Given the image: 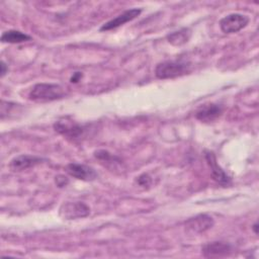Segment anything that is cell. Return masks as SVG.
I'll return each instance as SVG.
<instances>
[{
  "mask_svg": "<svg viewBox=\"0 0 259 259\" xmlns=\"http://www.w3.org/2000/svg\"><path fill=\"white\" fill-rule=\"evenodd\" d=\"M55 182H56V184H57L58 187H64V186H66V185L69 183V180H68V178H67L66 176H64V175H58V176H56V178H55Z\"/></svg>",
  "mask_w": 259,
  "mask_h": 259,
  "instance_id": "e0dca14e",
  "label": "cell"
},
{
  "mask_svg": "<svg viewBox=\"0 0 259 259\" xmlns=\"http://www.w3.org/2000/svg\"><path fill=\"white\" fill-rule=\"evenodd\" d=\"M191 36L189 28L183 27L176 31H173L167 35V40L173 46H182L186 44Z\"/></svg>",
  "mask_w": 259,
  "mask_h": 259,
  "instance_id": "5bb4252c",
  "label": "cell"
},
{
  "mask_svg": "<svg viewBox=\"0 0 259 259\" xmlns=\"http://www.w3.org/2000/svg\"><path fill=\"white\" fill-rule=\"evenodd\" d=\"M137 182H138L139 185H141L143 187H146V186H150V184L152 182V179H151V177L148 174L144 173V174H142V175H140L138 177Z\"/></svg>",
  "mask_w": 259,
  "mask_h": 259,
  "instance_id": "2e32d148",
  "label": "cell"
},
{
  "mask_svg": "<svg viewBox=\"0 0 259 259\" xmlns=\"http://www.w3.org/2000/svg\"><path fill=\"white\" fill-rule=\"evenodd\" d=\"M205 161L210 169V174L212 179L222 186H228L231 183V177L223 170V168L218 164L215 155L211 151H204Z\"/></svg>",
  "mask_w": 259,
  "mask_h": 259,
  "instance_id": "5b68a950",
  "label": "cell"
},
{
  "mask_svg": "<svg viewBox=\"0 0 259 259\" xmlns=\"http://www.w3.org/2000/svg\"><path fill=\"white\" fill-rule=\"evenodd\" d=\"M202 255L207 258H218V257H226L232 254L233 246L230 243L226 242H210L205 244L202 248Z\"/></svg>",
  "mask_w": 259,
  "mask_h": 259,
  "instance_id": "ba28073f",
  "label": "cell"
},
{
  "mask_svg": "<svg viewBox=\"0 0 259 259\" xmlns=\"http://www.w3.org/2000/svg\"><path fill=\"white\" fill-rule=\"evenodd\" d=\"M31 36L15 29L6 30L1 35V41L2 42H9V44H19L23 41L30 40Z\"/></svg>",
  "mask_w": 259,
  "mask_h": 259,
  "instance_id": "4fadbf2b",
  "label": "cell"
},
{
  "mask_svg": "<svg viewBox=\"0 0 259 259\" xmlns=\"http://www.w3.org/2000/svg\"><path fill=\"white\" fill-rule=\"evenodd\" d=\"M42 162V159L37 156H31V155H19L17 157H14L10 163L9 168L10 170L14 172L26 170L28 168L34 167Z\"/></svg>",
  "mask_w": 259,
  "mask_h": 259,
  "instance_id": "7c38bea8",
  "label": "cell"
},
{
  "mask_svg": "<svg viewBox=\"0 0 259 259\" xmlns=\"http://www.w3.org/2000/svg\"><path fill=\"white\" fill-rule=\"evenodd\" d=\"M223 113V107L217 103H206L199 107L195 117L202 122H211L219 118Z\"/></svg>",
  "mask_w": 259,
  "mask_h": 259,
  "instance_id": "8fae6325",
  "label": "cell"
},
{
  "mask_svg": "<svg viewBox=\"0 0 259 259\" xmlns=\"http://www.w3.org/2000/svg\"><path fill=\"white\" fill-rule=\"evenodd\" d=\"M141 13H142V9H140V8H132V9L125 10L121 14L117 15L116 17H114V18L110 19L109 21L105 22L104 24H102V26L100 27V31H107V30L117 28V27L123 25L124 23L132 21L133 19L138 17Z\"/></svg>",
  "mask_w": 259,
  "mask_h": 259,
  "instance_id": "9c48e42d",
  "label": "cell"
},
{
  "mask_svg": "<svg viewBox=\"0 0 259 259\" xmlns=\"http://www.w3.org/2000/svg\"><path fill=\"white\" fill-rule=\"evenodd\" d=\"M213 225L214 221L210 215L206 213H200L188 219L185 222V229L194 234H201L211 229Z\"/></svg>",
  "mask_w": 259,
  "mask_h": 259,
  "instance_id": "8992f818",
  "label": "cell"
},
{
  "mask_svg": "<svg viewBox=\"0 0 259 259\" xmlns=\"http://www.w3.org/2000/svg\"><path fill=\"white\" fill-rule=\"evenodd\" d=\"M66 172L74 178L83 181H92L97 178V173L92 167L79 163L68 164L66 166Z\"/></svg>",
  "mask_w": 259,
  "mask_h": 259,
  "instance_id": "30bf717a",
  "label": "cell"
},
{
  "mask_svg": "<svg viewBox=\"0 0 259 259\" xmlns=\"http://www.w3.org/2000/svg\"><path fill=\"white\" fill-rule=\"evenodd\" d=\"M8 72V66L5 64L4 61L1 62V77H4V75Z\"/></svg>",
  "mask_w": 259,
  "mask_h": 259,
  "instance_id": "ac0fdd59",
  "label": "cell"
},
{
  "mask_svg": "<svg viewBox=\"0 0 259 259\" xmlns=\"http://www.w3.org/2000/svg\"><path fill=\"white\" fill-rule=\"evenodd\" d=\"M190 70V64L182 61H165L155 68V75L159 79H172L180 77Z\"/></svg>",
  "mask_w": 259,
  "mask_h": 259,
  "instance_id": "7a4b0ae2",
  "label": "cell"
},
{
  "mask_svg": "<svg viewBox=\"0 0 259 259\" xmlns=\"http://www.w3.org/2000/svg\"><path fill=\"white\" fill-rule=\"evenodd\" d=\"M94 157L98 160H100L101 162H106L109 164H113V163H120V159L112 154H110L108 151L105 150H98L96 152H94Z\"/></svg>",
  "mask_w": 259,
  "mask_h": 259,
  "instance_id": "9a60e30c",
  "label": "cell"
},
{
  "mask_svg": "<svg viewBox=\"0 0 259 259\" xmlns=\"http://www.w3.org/2000/svg\"><path fill=\"white\" fill-rule=\"evenodd\" d=\"M250 19L242 13H231L220 20V27L225 33H235L247 26Z\"/></svg>",
  "mask_w": 259,
  "mask_h": 259,
  "instance_id": "277c9868",
  "label": "cell"
},
{
  "mask_svg": "<svg viewBox=\"0 0 259 259\" xmlns=\"http://www.w3.org/2000/svg\"><path fill=\"white\" fill-rule=\"evenodd\" d=\"M64 88L54 83H37L29 91L28 97L35 102H50L65 96Z\"/></svg>",
  "mask_w": 259,
  "mask_h": 259,
  "instance_id": "6da1fadb",
  "label": "cell"
},
{
  "mask_svg": "<svg viewBox=\"0 0 259 259\" xmlns=\"http://www.w3.org/2000/svg\"><path fill=\"white\" fill-rule=\"evenodd\" d=\"M56 132L68 139H79L84 133V128L77 122L67 119H60L54 123Z\"/></svg>",
  "mask_w": 259,
  "mask_h": 259,
  "instance_id": "52a82bcc",
  "label": "cell"
},
{
  "mask_svg": "<svg viewBox=\"0 0 259 259\" xmlns=\"http://www.w3.org/2000/svg\"><path fill=\"white\" fill-rule=\"evenodd\" d=\"M82 77V74L81 73H79V72H76L73 76H72V78H71V82L73 83H76V82H78L79 80H80V78Z\"/></svg>",
  "mask_w": 259,
  "mask_h": 259,
  "instance_id": "d6986e66",
  "label": "cell"
},
{
  "mask_svg": "<svg viewBox=\"0 0 259 259\" xmlns=\"http://www.w3.org/2000/svg\"><path fill=\"white\" fill-rule=\"evenodd\" d=\"M258 224L257 223H255L254 225H253V227H252V229H253V231H254V233L255 234H258Z\"/></svg>",
  "mask_w": 259,
  "mask_h": 259,
  "instance_id": "ffe728a7",
  "label": "cell"
},
{
  "mask_svg": "<svg viewBox=\"0 0 259 259\" xmlns=\"http://www.w3.org/2000/svg\"><path fill=\"white\" fill-rule=\"evenodd\" d=\"M60 215L65 220L82 219L90 213V207L82 201H67L60 206Z\"/></svg>",
  "mask_w": 259,
  "mask_h": 259,
  "instance_id": "3957f363",
  "label": "cell"
}]
</instances>
